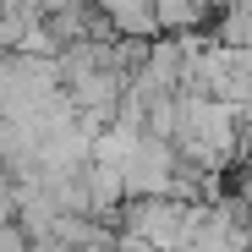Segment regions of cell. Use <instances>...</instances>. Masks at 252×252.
I'll use <instances>...</instances> for the list:
<instances>
[{"mask_svg":"<svg viewBox=\"0 0 252 252\" xmlns=\"http://www.w3.org/2000/svg\"><path fill=\"white\" fill-rule=\"evenodd\" d=\"M99 11L121 38H159V6L154 0H99Z\"/></svg>","mask_w":252,"mask_h":252,"instance_id":"6da1fadb","label":"cell"}]
</instances>
